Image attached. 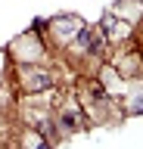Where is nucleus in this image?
Wrapping results in <instances>:
<instances>
[{"instance_id":"4","label":"nucleus","mask_w":143,"mask_h":149,"mask_svg":"<svg viewBox=\"0 0 143 149\" xmlns=\"http://www.w3.org/2000/svg\"><path fill=\"white\" fill-rule=\"evenodd\" d=\"M84 25H87V22H84L81 16L62 13V16L47 19V25H44V37H47V44L53 47V50H66V47L78 37V31H81Z\"/></svg>"},{"instance_id":"1","label":"nucleus","mask_w":143,"mask_h":149,"mask_svg":"<svg viewBox=\"0 0 143 149\" xmlns=\"http://www.w3.org/2000/svg\"><path fill=\"white\" fill-rule=\"evenodd\" d=\"M6 53H10L13 65H34V62H47L50 59V44L38 28H28V31L16 34L6 44Z\"/></svg>"},{"instance_id":"5","label":"nucleus","mask_w":143,"mask_h":149,"mask_svg":"<svg viewBox=\"0 0 143 149\" xmlns=\"http://www.w3.org/2000/svg\"><path fill=\"white\" fill-rule=\"evenodd\" d=\"M13 143L22 146V149H47V146H53V140H50L44 130L31 127V124H22V127H19V137L13 140Z\"/></svg>"},{"instance_id":"6","label":"nucleus","mask_w":143,"mask_h":149,"mask_svg":"<svg viewBox=\"0 0 143 149\" xmlns=\"http://www.w3.org/2000/svg\"><path fill=\"white\" fill-rule=\"evenodd\" d=\"M112 13L118 19H124V22H131V25H137L143 19V0H115Z\"/></svg>"},{"instance_id":"3","label":"nucleus","mask_w":143,"mask_h":149,"mask_svg":"<svg viewBox=\"0 0 143 149\" xmlns=\"http://www.w3.org/2000/svg\"><path fill=\"white\" fill-rule=\"evenodd\" d=\"M53 115H56V140L62 143V140H68L72 134H81V130H87V112L84 106H81V100L78 96H62V100L56 102V109H53Z\"/></svg>"},{"instance_id":"7","label":"nucleus","mask_w":143,"mask_h":149,"mask_svg":"<svg viewBox=\"0 0 143 149\" xmlns=\"http://www.w3.org/2000/svg\"><path fill=\"white\" fill-rule=\"evenodd\" d=\"M10 72H13L10 53H6V50H0V84H10Z\"/></svg>"},{"instance_id":"8","label":"nucleus","mask_w":143,"mask_h":149,"mask_svg":"<svg viewBox=\"0 0 143 149\" xmlns=\"http://www.w3.org/2000/svg\"><path fill=\"white\" fill-rule=\"evenodd\" d=\"M115 19H118V16H115L112 9H106V13H103V19H100V31H103V34H106V31H109V28L115 25Z\"/></svg>"},{"instance_id":"2","label":"nucleus","mask_w":143,"mask_h":149,"mask_svg":"<svg viewBox=\"0 0 143 149\" xmlns=\"http://www.w3.org/2000/svg\"><path fill=\"white\" fill-rule=\"evenodd\" d=\"M10 84L16 87V93H19V96L50 90V87H56V68H50L47 62L13 65V72H10Z\"/></svg>"}]
</instances>
